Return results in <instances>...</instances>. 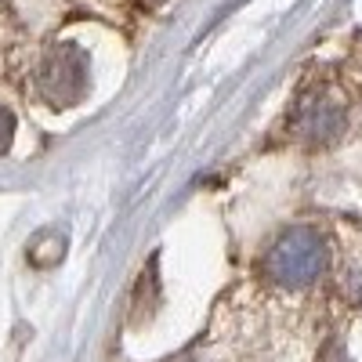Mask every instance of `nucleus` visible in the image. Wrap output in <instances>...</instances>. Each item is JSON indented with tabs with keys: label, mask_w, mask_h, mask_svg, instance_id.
Listing matches in <instances>:
<instances>
[{
	"label": "nucleus",
	"mask_w": 362,
	"mask_h": 362,
	"mask_svg": "<svg viewBox=\"0 0 362 362\" xmlns=\"http://www.w3.org/2000/svg\"><path fill=\"white\" fill-rule=\"evenodd\" d=\"M326 239L312 225H290L261 257V276L279 290H305L326 268Z\"/></svg>",
	"instance_id": "1"
},
{
	"label": "nucleus",
	"mask_w": 362,
	"mask_h": 362,
	"mask_svg": "<svg viewBox=\"0 0 362 362\" xmlns=\"http://www.w3.org/2000/svg\"><path fill=\"white\" fill-rule=\"evenodd\" d=\"M293 127H297V134L305 138L308 145H326V141H334L341 134L344 109H341V102L326 98V95L300 98V105L293 112Z\"/></svg>",
	"instance_id": "3"
},
{
	"label": "nucleus",
	"mask_w": 362,
	"mask_h": 362,
	"mask_svg": "<svg viewBox=\"0 0 362 362\" xmlns=\"http://www.w3.org/2000/svg\"><path fill=\"white\" fill-rule=\"evenodd\" d=\"M11 138H15V116L0 105V153H8V148H11Z\"/></svg>",
	"instance_id": "4"
},
{
	"label": "nucleus",
	"mask_w": 362,
	"mask_h": 362,
	"mask_svg": "<svg viewBox=\"0 0 362 362\" xmlns=\"http://www.w3.org/2000/svg\"><path fill=\"white\" fill-rule=\"evenodd\" d=\"M87 54L73 44H54L44 62H40V73H37V87L40 95L47 98V105L54 109H69L76 105L83 95H87Z\"/></svg>",
	"instance_id": "2"
}]
</instances>
